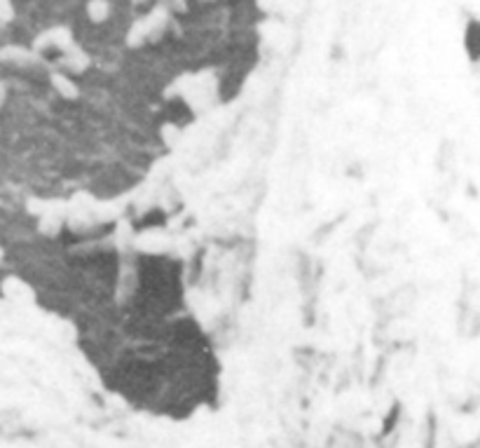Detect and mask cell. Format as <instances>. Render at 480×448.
<instances>
[{
    "label": "cell",
    "mask_w": 480,
    "mask_h": 448,
    "mask_svg": "<svg viewBox=\"0 0 480 448\" xmlns=\"http://www.w3.org/2000/svg\"><path fill=\"white\" fill-rule=\"evenodd\" d=\"M87 12L94 21H104V19H108V3L106 0H89Z\"/></svg>",
    "instance_id": "cell-1"
},
{
    "label": "cell",
    "mask_w": 480,
    "mask_h": 448,
    "mask_svg": "<svg viewBox=\"0 0 480 448\" xmlns=\"http://www.w3.org/2000/svg\"><path fill=\"white\" fill-rule=\"evenodd\" d=\"M14 10H12V3L10 0H0V19H12Z\"/></svg>",
    "instance_id": "cell-2"
}]
</instances>
